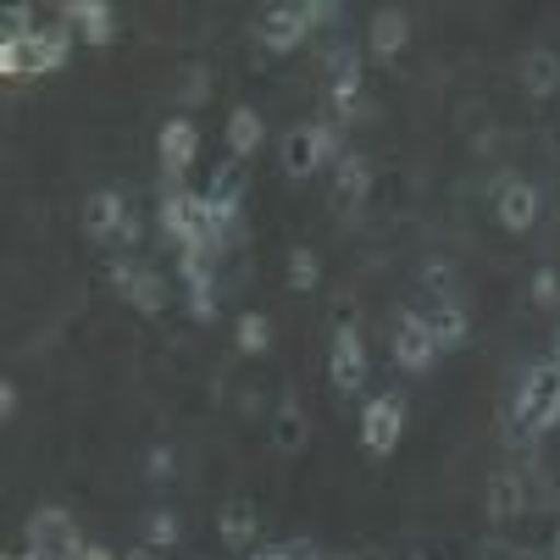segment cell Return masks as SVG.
I'll list each match as a JSON object with an SVG mask.
<instances>
[{
	"label": "cell",
	"mask_w": 560,
	"mask_h": 560,
	"mask_svg": "<svg viewBox=\"0 0 560 560\" xmlns=\"http://www.w3.org/2000/svg\"><path fill=\"white\" fill-rule=\"evenodd\" d=\"M522 72H527V90H538V95H544V90H555V56H549V50L527 56V67H522Z\"/></svg>",
	"instance_id": "obj_26"
},
{
	"label": "cell",
	"mask_w": 560,
	"mask_h": 560,
	"mask_svg": "<svg viewBox=\"0 0 560 560\" xmlns=\"http://www.w3.org/2000/svg\"><path fill=\"white\" fill-rule=\"evenodd\" d=\"M84 233L95 238V245H112V238L133 245V238H139V217H133L128 195L122 189H95L84 200Z\"/></svg>",
	"instance_id": "obj_4"
},
{
	"label": "cell",
	"mask_w": 560,
	"mask_h": 560,
	"mask_svg": "<svg viewBox=\"0 0 560 560\" xmlns=\"http://www.w3.org/2000/svg\"><path fill=\"white\" fill-rule=\"evenodd\" d=\"M422 316H428V328L439 334V345H460L466 339V311L455 300H444L439 311H422Z\"/></svg>",
	"instance_id": "obj_23"
},
{
	"label": "cell",
	"mask_w": 560,
	"mask_h": 560,
	"mask_svg": "<svg viewBox=\"0 0 560 560\" xmlns=\"http://www.w3.org/2000/svg\"><path fill=\"white\" fill-rule=\"evenodd\" d=\"M289 560H323V549L305 544V538H289Z\"/></svg>",
	"instance_id": "obj_29"
},
{
	"label": "cell",
	"mask_w": 560,
	"mask_h": 560,
	"mask_svg": "<svg viewBox=\"0 0 560 560\" xmlns=\"http://www.w3.org/2000/svg\"><path fill=\"white\" fill-rule=\"evenodd\" d=\"M122 560H150V544H139V549H128Z\"/></svg>",
	"instance_id": "obj_33"
},
{
	"label": "cell",
	"mask_w": 560,
	"mask_h": 560,
	"mask_svg": "<svg viewBox=\"0 0 560 560\" xmlns=\"http://www.w3.org/2000/svg\"><path fill=\"white\" fill-rule=\"evenodd\" d=\"M316 278H323V261H316V250H305V245H294L289 250V289H316Z\"/></svg>",
	"instance_id": "obj_25"
},
{
	"label": "cell",
	"mask_w": 560,
	"mask_h": 560,
	"mask_svg": "<svg viewBox=\"0 0 560 560\" xmlns=\"http://www.w3.org/2000/svg\"><path fill=\"white\" fill-rule=\"evenodd\" d=\"M250 560H289V544H267V549H256Z\"/></svg>",
	"instance_id": "obj_31"
},
{
	"label": "cell",
	"mask_w": 560,
	"mask_h": 560,
	"mask_svg": "<svg viewBox=\"0 0 560 560\" xmlns=\"http://www.w3.org/2000/svg\"><path fill=\"white\" fill-rule=\"evenodd\" d=\"M178 538H184V522L173 511H150L144 516V544L150 549H178Z\"/></svg>",
	"instance_id": "obj_24"
},
{
	"label": "cell",
	"mask_w": 560,
	"mask_h": 560,
	"mask_svg": "<svg viewBox=\"0 0 560 560\" xmlns=\"http://www.w3.org/2000/svg\"><path fill=\"white\" fill-rule=\"evenodd\" d=\"M261 139H267V122H261L256 106H233V112H228V150H233V155L261 150Z\"/></svg>",
	"instance_id": "obj_17"
},
{
	"label": "cell",
	"mask_w": 560,
	"mask_h": 560,
	"mask_svg": "<svg viewBox=\"0 0 560 560\" xmlns=\"http://www.w3.org/2000/svg\"><path fill=\"white\" fill-rule=\"evenodd\" d=\"M206 84H211V72H206V67H189V72L178 78V101H184V106L206 101Z\"/></svg>",
	"instance_id": "obj_27"
},
{
	"label": "cell",
	"mask_w": 560,
	"mask_h": 560,
	"mask_svg": "<svg viewBox=\"0 0 560 560\" xmlns=\"http://www.w3.org/2000/svg\"><path fill=\"white\" fill-rule=\"evenodd\" d=\"M217 533H222L228 549H250V544L261 538V511H256L250 500H228V505L217 511Z\"/></svg>",
	"instance_id": "obj_14"
},
{
	"label": "cell",
	"mask_w": 560,
	"mask_h": 560,
	"mask_svg": "<svg viewBox=\"0 0 560 560\" xmlns=\"http://www.w3.org/2000/svg\"><path fill=\"white\" fill-rule=\"evenodd\" d=\"M522 505H527L522 483H516L511 471H500V477H494V489H489V511H494L500 522H511V516H522Z\"/></svg>",
	"instance_id": "obj_22"
},
{
	"label": "cell",
	"mask_w": 560,
	"mask_h": 560,
	"mask_svg": "<svg viewBox=\"0 0 560 560\" xmlns=\"http://www.w3.org/2000/svg\"><path fill=\"white\" fill-rule=\"evenodd\" d=\"M366 189H372V167H366V155L345 150L339 162H334V195H339V200H366Z\"/></svg>",
	"instance_id": "obj_18"
},
{
	"label": "cell",
	"mask_w": 560,
	"mask_h": 560,
	"mask_svg": "<svg viewBox=\"0 0 560 560\" xmlns=\"http://www.w3.org/2000/svg\"><path fill=\"white\" fill-rule=\"evenodd\" d=\"M516 417H522L533 433H544V428L560 422V372H555V366H533V372L522 377V388H516Z\"/></svg>",
	"instance_id": "obj_5"
},
{
	"label": "cell",
	"mask_w": 560,
	"mask_h": 560,
	"mask_svg": "<svg viewBox=\"0 0 560 560\" xmlns=\"http://www.w3.org/2000/svg\"><path fill=\"white\" fill-rule=\"evenodd\" d=\"M195 150H200L195 122H189V117H167L162 133H155V162H162L167 189H184V173H189V162H195Z\"/></svg>",
	"instance_id": "obj_8"
},
{
	"label": "cell",
	"mask_w": 560,
	"mask_h": 560,
	"mask_svg": "<svg viewBox=\"0 0 560 560\" xmlns=\"http://www.w3.org/2000/svg\"><path fill=\"white\" fill-rule=\"evenodd\" d=\"M61 23L72 34H84V45H112V28H117V12L106 0H67L61 7Z\"/></svg>",
	"instance_id": "obj_13"
},
{
	"label": "cell",
	"mask_w": 560,
	"mask_h": 560,
	"mask_svg": "<svg viewBox=\"0 0 560 560\" xmlns=\"http://www.w3.org/2000/svg\"><path fill=\"white\" fill-rule=\"evenodd\" d=\"M155 233H162L167 250H206V217H200V195L195 189H162L155 206Z\"/></svg>",
	"instance_id": "obj_3"
},
{
	"label": "cell",
	"mask_w": 560,
	"mask_h": 560,
	"mask_svg": "<svg viewBox=\"0 0 560 560\" xmlns=\"http://www.w3.org/2000/svg\"><path fill=\"white\" fill-rule=\"evenodd\" d=\"M23 56H28V72H56L72 56V28L61 18L56 23H39L34 34H23Z\"/></svg>",
	"instance_id": "obj_12"
},
{
	"label": "cell",
	"mask_w": 560,
	"mask_h": 560,
	"mask_svg": "<svg viewBox=\"0 0 560 560\" xmlns=\"http://www.w3.org/2000/svg\"><path fill=\"white\" fill-rule=\"evenodd\" d=\"M173 466H178V460H173V444H155V450H150V460H144V471L155 477V483H162V477H167Z\"/></svg>",
	"instance_id": "obj_28"
},
{
	"label": "cell",
	"mask_w": 560,
	"mask_h": 560,
	"mask_svg": "<svg viewBox=\"0 0 560 560\" xmlns=\"http://www.w3.org/2000/svg\"><path fill=\"white\" fill-rule=\"evenodd\" d=\"M233 339H238V350H245V355H267V345H272V323H267L261 311H238Z\"/></svg>",
	"instance_id": "obj_21"
},
{
	"label": "cell",
	"mask_w": 560,
	"mask_h": 560,
	"mask_svg": "<svg viewBox=\"0 0 560 560\" xmlns=\"http://www.w3.org/2000/svg\"><path fill=\"white\" fill-rule=\"evenodd\" d=\"M505 560H538V555H522V549H511V555H505Z\"/></svg>",
	"instance_id": "obj_34"
},
{
	"label": "cell",
	"mask_w": 560,
	"mask_h": 560,
	"mask_svg": "<svg viewBox=\"0 0 560 560\" xmlns=\"http://www.w3.org/2000/svg\"><path fill=\"white\" fill-rule=\"evenodd\" d=\"M406 34H411V23H406V12H372V23H366V45L377 50V56H394L399 45H406Z\"/></svg>",
	"instance_id": "obj_19"
},
{
	"label": "cell",
	"mask_w": 560,
	"mask_h": 560,
	"mask_svg": "<svg viewBox=\"0 0 560 560\" xmlns=\"http://www.w3.org/2000/svg\"><path fill=\"white\" fill-rule=\"evenodd\" d=\"M106 272H112V289L128 300V311H144V316H155V311L167 305V283H162V272H155V267L117 256Z\"/></svg>",
	"instance_id": "obj_6"
},
{
	"label": "cell",
	"mask_w": 560,
	"mask_h": 560,
	"mask_svg": "<svg viewBox=\"0 0 560 560\" xmlns=\"http://www.w3.org/2000/svg\"><path fill=\"white\" fill-rule=\"evenodd\" d=\"M399 433H406V406H399V394H372L361 406V444L366 455H394Z\"/></svg>",
	"instance_id": "obj_7"
},
{
	"label": "cell",
	"mask_w": 560,
	"mask_h": 560,
	"mask_svg": "<svg viewBox=\"0 0 560 560\" xmlns=\"http://www.w3.org/2000/svg\"><path fill=\"white\" fill-rule=\"evenodd\" d=\"M328 95H334V112L355 106V95H361V56H350V50L328 56Z\"/></svg>",
	"instance_id": "obj_15"
},
{
	"label": "cell",
	"mask_w": 560,
	"mask_h": 560,
	"mask_svg": "<svg viewBox=\"0 0 560 560\" xmlns=\"http://www.w3.org/2000/svg\"><path fill=\"white\" fill-rule=\"evenodd\" d=\"M78 560H117V555H112L106 544H90V549H84V555H78Z\"/></svg>",
	"instance_id": "obj_32"
},
{
	"label": "cell",
	"mask_w": 560,
	"mask_h": 560,
	"mask_svg": "<svg viewBox=\"0 0 560 560\" xmlns=\"http://www.w3.org/2000/svg\"><path fill=\"white\" fill-rule=\"evenodd\" d=\"M0 417H18V383L0 388Z\"/></svg>",
	"instance_id": "obj_30"
},
{
	"label": "cell",
	"mask_w": 560,
	"mask_h": 560,
	"mask_svg": "<svg viewBox=\"0 0 560 560\" xmlns=\"http://www.w3.org/2000/svg\"><path fill=\"white\" fill-rule=\"evenodd\" d=\"M339 18V7L334 0H283V7H267L261 18H256V39L267 45V50H294V45H305V34L316 28V23H334Z\"/></svg>",
	"instance_id": "obj_1"
},
{
	"label": "cell",
	"mask_w": 560,
	"mask_h": 560,
	"mask_svg": "<svg viewBox=\"0 0 560 560\" xmlns=\"http://www.w3.org/2000/svg\"><path fill=\"white\" fill-rule=\"evenodd\" d=\"M328 377H334V388H339V394H355V388H366V345H361V334H355L350 323H339V328H334Z\"/></svg>",
	"instance_id": "obj_10"
},
{
	"label": "cell",
	"mask_w": 560,
	"mask_h": 560,
	"mask_svg": "<svg viewBox=\"0 0 560 560\" xmlns=\"http://www.w3.org/2000/svg\"><path fill=\"white\" fill-rule=\"evenodd\" d=\"M555 560H560V533H555Z\"/></svg>",
	"instance_id": "obj_35"
},
{
	"label": "cell",
	"mask_w": 560,
	"mask_h": 560,
	"mask_svg": "<svg viewBox=\"0 0 560 560\" xmlns=\"http://www.w3.org/2000/svg\"><path fill=\"white\" fill-rule=\"evenodd\" d=\"M211 250H184L178 256V278L189 289V311H195V323H211L217 316V283H211Z\"/></svg>",
	"instance_id": "obj_11"
},
{
	"label": "cell",
	"mask_w": 560,
	"mask_h": 560,
	"mask_svg": "<svg viewBox=\"0 0 560 560\" xmlns=\"http://www.w3.org/2000/svg\"><path fill=\"white\" fill-rule=\"evenodd\" d=\"M439 350H444V345H439V334L428 328L422 311H406V316L394 323V361L406 366V372H428Z\"/></svg>",
	"instance_id": "obj_9"
},
{
	"label": "cell",
	"mask_w": 560,
	"mask_h": 560,
	"mask_svg": "<svg viewBox=\"0 0 560 560\" xmlns=\"http://www.w3.org/2000/svg\"><path fill=\"white\" fill-rule=\"evenodd\" d=\"M278 155H283V173L289 178H311L316 167H328V162H339V128L334 122H294L289 133H283V144H278Z\"/></svg>",
	"instance_id": "obj_2"
},
{
	"label": "cell",
	"mask_w": 560,
	"mask_h": 560,
	"mask_svg": "<svg viewBox=\"0 0 560 560\" xmlns=\"http://www.w3.org/2000/svg\"><path fill=\"white\" fill-rule=\"evenodd\" d=\"M305 439H311V417H305V406H300V399H283V406L272 411V444H278L283 455H300Z\"/></svg>",
	"instance_id": "obj_16"
},
{
	"label": "cell",
	"mask_w": 560,
	"mask_h": 560,
	"mask_svg": "<svg viewBox=\"0 0 560 560\" xmlns=\"http://www.w3.org/2000/svg\"><path fill=\"white\" fill-rule=\"evenodd\" d=\"M500 217H505V228H527L538 217V195L522 178H505L500 184Z\"/></svg>",
	"instance_id": "obj_20"
}]
</instances>
